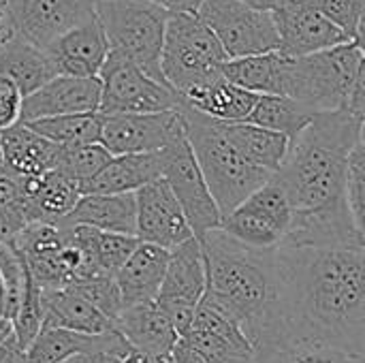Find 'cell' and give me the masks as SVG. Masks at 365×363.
<instances>
[{"label": "cell", "mask_w": 365, "mask_h": 363, "mask_svg": "<svg viewBox=\"0 0 365 363\" xmlns=\"http://www.w3.org/2000/svg\"><path fill=\"white\" fill-rule=\"evenodd\" d=\"M11 32H13V30L9 28L6 19H0V43H2V41H4V39H6V36L11 34Z\"/></svg>", "instance_id": "48"}, {"label": "cell", "mask_w": 365, "mask_h": 363, "mask_svg": "<svg viewBox=\"0 0 365 363\" xmlns=\"http://www.w3.org/2000/svg\"><path fill=\"white\" fill-rule=\"evenodd\" d=\"M111 158L109 150L101 143H77V145H60V156L56 169L66 178L75 180L79 188L88 184Z\"/></svg>", "instance_id": "33"}, {"label": "cell", "mask_w": 365, "mask_h": 363, "mask_svg": "<svg viewBox=\"0 0 365 363\" xmlns=\"http://www.w3.org/2000/svg\"><path fill=\"white\" fill-rule=\"evenodd\" d=\"M0 237H9L6 231H4V227H2V223H0Z\"/></svg>", "instance_id": "51"}, {"label": "cell", "mask_w": 365, "mask_h": 363, "mask_svg": "<svg viewBox=\"0 0 365 363\" xmlns=\"http://www.w3.org/2000/svg\"><path fill=\"white\" fill-rule=\"evenodd\" d=\"M278 51L289 58L329 49L349 39L321 9V0H282L272 9Z\"/></svg>", "instance_id": "13"}, {"label": "cell", "mask_w": 365, "mask_h": 363, "mask_svg": "<svg viewBox=\"0 0 365 363\" xmlns=\"http://www.w3.org/2000/svg\"><path fill=\"white\" fill-rule=\"evenodd\" d=\"M34 133L43 135L45 139L58 145H77V143H94L101 137L103 113L88 111V113H68V116H51L24 122Z\"/></svg>", "instance_id": "32"}, {"label": "cell", "mask_w": 365, "mask_h": 363, "mask_svg": "<svg viewBox=\"0 0 365 363\" xmlns=\"http://www.w3.org/2000/svg\"><path fill=\"white\" fill-rule=\"evenodd\" d=\"M6 2L9 0H0V19H4V15H6Z\"/></svg>", "instance_id": "49"}, {"label": "cell", "mask_w": 365, "mask_h": 363, "mask_svg": "<svg viewBox=\"0 0 365 363\" xmlns=\"http://www.w3.org/2000/svg\"><path fill=\"white\" fill-rule=\"evenodd\" d=\"M364 73L365 53L359 39L297 58L287 56L282 96H291L314 111L344 109Z\"/></svg>", "instance_id": "5"}, {"label": "cell", "mask_w": 365, "mask_h": 363, "mask_svg": "<svg viewBox=\"0 0 365 363\" xmlns=\"http://www.w3.org/2000/svg\"><path fill=\"white\" fill-rule=\"evenodd\" d=\"M199 242L205 265L201 304L237 323L257 359L284 347L276 248H252L222 229Z\"/></svg>", "instance_id": "2"}, {"label": "cell", "mask_w": 365, "mask_h": 363, "mask_svg": "<svg viewBox=\"0 0 365 363\" xmlns=\"http://www.w3.org/2000/svg\"><path fill=\"white\" fill-rule=\"evenodd\" d=\"M184 133L180 107L156 113H103L98 141L109 154L160 152Z\"/></svg>", "instance_id": "14"}, {"label": "cell", "mask_w": 365, "mask_h": 363, "mask_svg": "<svg viewBox=\"0 0 365 363\" xmlns=\"http://www.w3.org/2000/svg\"><path fill=\"white\" fill-rule=\"evenodd\" d=\"M205 291V265L201 242L192 235L169 250L165 278L160 282L156 304L169 315L178 334L182 336L197 312Z\"/></svg>", "instance_id": "12"}, {"label": "cell", "mask_w": 365, "mask_h": 363, "mask_svg": "<svg viewBox=\"0 0 365 363\" xmlns=\"http://www.w3.org/2000/svg\"><path fill=\"white\" fill-rule=\"evenodd\" d=\"M0 312L9 317V312H6V287H4L2 274H0ZM9 319H11V317H9Z\"/></svg>", "instance_id": "47"}, {"label": "cell", "mask_w": 365, "mask_h": 363, "mask_svg": "<svg viewBox=\"0 0 365 363\" xmlns=\"http://www.w3.org/2000/svg\"><path fill=\"white\" fill-rule=\"evenodd\" d=\"M120 363H163V359L143 355V353H139V351H128V353L122 357V362Z\"/></svg>", "instance_id": "44"}, {"label": "cell", "mask_w": 365, "mask_h": 363, "mask_svg": "<svg viewBox=\"0 0 365 363\" xmlns=\"http://www.w3.org/2000/svg\"><path fill=\"white\" fill-rule=\"evenodd\" d=\"M79 351H111L118 355H126L130 347L120 332L90 336L60 327H41L26 349L24 363H60Z\"/></svg>", "instance_id": "22"}, {"label": "cell", "mask_w": 365, "mask_h": 363, "mask_svg": "<svg viewBox=\"0 0 365 363\" xmlns=\"http://www.w3.org/2000/svg\"><path fill=\"white\" fill-rule=\"evenodd\" d=\"M255 92H248L231 81H227L225 77L210 81L201 88H192L188 90L180 101L188 107H192L195 111L218 120V122H242L248 118V113L252 111L255 103H257Z\"/></svg>", "instance_id": "28"}, {"label": "cell", "mask_w": 365, "mask_h": 363, "mask_svg": "<svg viewBox=\"0 0 365 363\" xmlns=\"http://www.w3.org/2000/svg\"><path fill=\"white\" fill-rule=\"evenodd\" d=\"M101 105V81L98 77H71L53 75L34 92L21 101V122L98 111Z\"/></svg>", "instance_id": "17"}, {"label": "cell", "mask_w": 365, "mask_h": 363, "mask_svg": "<svg viewBox=\"0 0 365 363\" xmlns=\"http://www.w3.org/2000/svg\"><path fill=\"white\" fill-rule=\"evenodd\" d=\"M0 223L9 237L30 223L21 175L9 169L0 171Z\"/></svg>", "instance_id": "35"}, {"label": "cell", "mask_w": 365, "mask_h": 363, "mask_svg": "<svg viewBox=\"0 0 365 363\" xmlns=\"http://www.w3.org/2000/svg\"><path fill=\"white\" fill-rule=\"evenodd\" d=\"M225 135L240 150V154L269 173H276L289 152V139L282 133L263 128L252 122H222Z\"/></svg>", "instance_id": "30"}, {"label": "cell", "mask_w": 365, "mask_h": 363, "mask_svg": "<svg viewBox=\"0 0 365 363\" xmlns=\"http://www.w3.org/2000/svg\"><path fill=\"white\" fill-rule=\"evenodd\" d=\"M0 75L15 81V86L26 96L49 81L56 71L45 49L11 32L0 43Z\"/></svg>", "instance_id": "27"}, {"label": "cell", "mask_w": 365, "mask_h": 363, "mask_svg": "<svg viewBox=\"0 0 365 363\" xmlns=\"http://www.w3.org/2000/svg\"><path fill=\"white\" fill-rule=\"evenodd\" d=\"M24 94L9 77L0 75V131L21 122Z\"/></svg>", "instance_id": "40"}, {"label": "cell", "mask_w": 365, "mask_h": 363, "mask_svg": "<svg viewBox=\"0 0 365 363\" xmlns=\"http://www.w3.org/2000/svg\"><path fill=\"white\" fill-rule=\"evenodd\" d=\"M257 363H364V357L349 355L321 342H291L257 359Z\"/></svg>", "instance_id": "34"}, {"label": "cell", "mask_w": 365, "mask_h": 363, "mask_svg": "<svg viewBox=\"0 0 365 363\" xmlns=\"http://www.w3.org/2000/svg\"><path fill=\"white\" fill-rule=\"evenodd\" d=\"M344 199L353 214V220L359 229H364L365 214V143L364 137L353 145L346 163V178H344Z\"/></svg>", "instance_id": "37"}, {"label": "cell", "mask_w": 365, "mask_h": 363, "mask_svg": "<svg viewBox=\"0 0 365 363\" xmlns=\"http://www.w3.org/2000/svg\"><path fill=\"white\" fill-rule=\"evenodd\" d=\"M135 193H86L60 225H86L98 231L135 235Z\"/></svg>", "instance_id": "23"}, {"label": "cell", "mask_w": 365, "mask_h": 363, "mask_svg": "<svg viewBox=\"0 0 365 363\" xmlns=\"http://www.w3.org/2000/svg\"><path fill=\"white\" fill-rule=\"evenodd\" d=\"M135 237L139 242L171 250L192 237L190 225L163 178L135 190Z\"/></svg>", "instance_id": "16"}, {"label": "cell", "mask_w": 365, "mask_h": 363, "mask_svg": "<svg viewBox=\"0 0 365 363\" xmlns=\"http://www.w3.org/2000/svg\"><path fill=\"white\" fill-rule=\"evenodd\" d=\"M163 178V150L143 154H111L107 165L81 186L86 193H135Z\"/></svg>", "instance_id": "25"}, {"label": "cell", "mask_w": 365, "mask_h": 363, "mask_svg": "<svg viewBox=\"0 0 365 363\" xmlns=\"http://www.w3.org/2000/svg\"><path fill=\"white\" fill-rule=\"evenodd\" d=\"M242 2H246V4H250V6H255V9H263V11H272L278 2H282V0H242Z\"/></svg>", "instance_id": "45"}, {"label": "cell", "mask_w": 365, "mask_h": 363, "mask_svg": "<svg viewBox=\"0 0 365 363\" xmlns=\"http://www.w3.org/2000/svg\"><path fill=\"white\" fill-rule=\"evenodd\" d=\"M124 355L111 351H79L60 363H120Z\"/></svg>", "instance_id": "41"}, {"label": "cell", "mask_w": 365, "mask_h": 363, "mask_svg": "<svg viewBox=\"0 0 365 363\" xmlns=\"http://www.w3.org/2000/svg\"><path fill=\"white\" fill-rule=\"evenodd\" d=\"M227 53L197 13H169L160 49V73L182 98L188 90L222 77Z\"/></svg>", "instance_id": "6"}, {"label": "cell", "mask_w": 365, "mask_h": 363, "mask_svg": "<svg viewBox=\"0 0 365 363\" xmlns=\"http://www.w3.org/2000/svg\"><path fill=\"white\" fill-rule=\"evenodd\" d=\"M6 167H4V160H2V150H0V171H4Z\"/></svg>", "instance_id": "50"}, {"label": "cell", "mask_w": 365, "mask_h": 363, "mask_svg": "<svg viewBox=\"0 0 365 363\" xmlns=\"http://www.w3.org/2000/svg\"><path fill=\"white\" fill-rule=\"evenodd\" d=\"M163 180L178 199L197 240H201L207 231L220 227V210L195 160L186 133H182L163 150Z\"/></svg>", "instance_id": "11"}, {"label": "cell", "mask_w": 365, "mask_h": 363, "mask_svg": "<svg viewBox=\"0 0 365 363\" xmlns=\"http://www.w3.org/2000/svg\"><path fill=\"white\" fill-rule=\"evenodd\" d=\"M184 133L205 184L225 218L248 195L263 186L272 173L248 163L222 131V122L212 120L192 107L180 103Z\"/></svg>", "instance_id": "4"}, {"label": "cell", "mask_w": 365, "mask_h": 363, "mask_svg": "<svg viewBox=\"0 0 365 363\" xmlns=\"http://www.w3.org/2000/svg\"><path fill=\"white\" fill-rule=\"evenodd\" d=\"M21 186L30 223H58L75 208L81 197L79 184L58 169H51L43 175H21Z\"/></svg>", "instance_id": "26"}, {"label": "cell", "mask_w": 365, "mask_h": 363, "mask_svg": "<svg viewBox=\"0 0 365 363\" xmlns=\"http://www.w3.org/2000/svg\"><path fill=\"white\" fill-rule=\"evenodd\" d=\"M284 344L365 353V244L276 248Z\"/></svg>", "instance_id": "1"}, {"label": "cell", "mask_w": 365, "mask_h": 363, "mask_svg": "<svg viewBox=\"0 0 365 363\" xmlns=\"http://www.w3.org/2000/svg\"><path fill=\"white\" fill-rule=\"evenodd\" d=\"M24 357L26 349L19 344L13 332L4 340H0V363H24Z\"/></svg>", "instance_id": "42"}, {"label": "cell", "mask_w": 365, "mask_h": 363, "mask_svg": "<svg viewBox=\"0 0 365 363\" xmlns=\"http://www.w3.org/2000/svg\"><path fill=\"white\" fill-rule=\"evenodd\" d=\"M41 291V327H60L77 334L118 332L113 321L105 317L86 295L73 287L38 289Z\"/></svg>", "instance_id": "20"}, {"label": "cell", "mask_w": 365, "mask_h": 363, "mask_svg": "<svg viewBox=\"0 0 365 363\" xmlns=\"http://www.w3.org/2000/svg\"><path fill=\"white\" fill-rule=\"evenodd\" d=\"M98 111L111 113H156L180 107V96L163 81L143 73L122 53L109 51L101 71Z\"/></svg>", "instance_id": "8"}, {"label": "cell", "mask_w": 365, "mask_h": 363, "mask_svg": "<svg viewBox=\"0 0 365 363\" xmlns=\"http://www.w3.org/2000/svg\"><path fill=\"white\" fill-rule=\"evenodd\" d=\"M45 53L56 75L96 77L109 53V43L98 17L92 15L90 19L56 36L45 47Z\"/></svg>", "instance_id": "18"}, {"label": "cell", "mask_w": 365, "mask_h": 363, "mask_svg": "<svg viewBox=\"0 0 365 363\" xmlns=\"http://www.w3.org/2000/svg\"><path fill=\"white\" fill-rule=\"evenodd\" d=\"M197 15L212 30L227 58H242L278 49L272 11L242 0H203Z\"/></svg>", "instance_id": "9"}, {"label": "cell", "mask_w": 365, "mask_h": 363, "mask_svg": "<svg viewBox=\"0 0 365 363\" xmlns=\"http://www.w3.org/2000/svg\"><path fill=\"white\" fill-rule=\"evenodd\" d=\"M11 332H13V321L6 315L0 312V340H4Z\"/></svg>", "instance_id": "46"}, {"label": "cell", "mask_w": 365, "mask_h": 363, "mask_svg": "<svg viewBox=\"0 0 365 363\" xmlns=\"http://www.w3.org/2000/svg\"><path fill=\"white\" fill-rule=\"evenodd\" d=\"M115 329L122 334L130 351L156 359H165L180 338L169 315L156 304V300L124 308L118 317Z\"/></svg>", "instance_id": "19"}, {"label": "cell", "mask_w": 365, "mask_h": 363, "mask_svg": "<svg viewBox=\"0 0 365 363\" xmlns=\"http://www.w3.org/2000/svg\"><path fill=\"white\" fill-rule=\"evenodd\" d=\"M314 113H317L314 109H310L308 105H304L291 96L259 94L252 111L246 118V122H252V124H259L263 128L282 133L291 141L302 133V128L312 120Z\"/></svg>", "instance_id": "31"}, {"label": "cell", "mask_w": 365, "mask_h": 363, "mask_svg": "<svg viewBox=\"0 0 365 363\" xmlns=\"http://www.w3.org/2000/svg\"><path fill=\"white\" fill-rule=\"evenodd\" d=\"M0 150L4 167L17 175H43L58 165L60 145L17 122L0 131Z\"/></svg>", "instance_id": "24"}, {"label": "cell", "mask_w": 365, "mask_h": 363, "mask_svg": "<svg viewBox=\"0 0 365 363\" xmlns=\"http://www.w3.org/2000/svg\"><path fill=\"white\" fill-rule=\"evenodd\" d=\"M96 17L109 51L122 53L150 77L167 83L160 73V49L169 13L150 0H96Z\"/></svg>", "instance_id": "7"}, {"label": "cell", "mask_w": 365, "mask_h": 363, "mask_svg": "<svg viewBox=\"0 0 365 363\" xmlns=\"http://www.w3.org/2000/svg\"><path fill=\"white\" fill-rule=\"evenodd\" d=\"M11 321H13L15 338L19 340L24 349H28V344L34 340V336L41 329V291L30 274H26L24 291H21L19 304Z\"/></svg>", "instance_id": "36"}, {"label": "cell", "mask_w": 365, "mask_h": 363, "mask_svg": "<svg viewBox=\"0 0 365 363\" xmlns=\"http://www.w3.org/2000/svg\"><path fill=\"white\" fill-rule=\"evenodd\" d=\"M92 15H96V0H9L4 19L13 34L45 49Z\"/></svg>", "instance_id": "15"}, {"label": "cell", "mask_w": 365, "mask_h": 363, "mask_svg": "<svg viewBox=\"0 0 365 363\" xmlns=\"http://www.w3.org/2000/svg\"><path fill=\"white\" fill-rule=\"evenodd\" d=\"M169 250L156 244L139 242L128 259L120 265L113 280L120 291L122 310L156 300L165 278Z\"/></svg>", "instance_id": "21"}, {"label": "cell", "mask_w": 365, "mask_h": 363, "mask_svg": "<svg viewBox=\"0 0 365 363\" xmlns=\"http://www.w3.org/2000/svg\"><path fill=\"white\" fill-rule=\"evenodd\" d=\"M163 6L167 13H197L203 0H150Z\"/></svg>", "instance_id": "43"}, {"label": "cell", "mask_w": 365, "mask_h": 363, "mask_svg": "<svg viewBox=\"0 0 365 363\" xmlns=\"http://www.w3.org/2000/svg\"><path fill=\"white\" fill-rule=\"evenodd\" d=\"M321 9L349 39L361 41L365 0H321Z\"/></svg>", "instance_id": "39"}, {"label": "cell", "mask_w": 365, "mask_h": 363, "mask_svg": "<svg viewBox=\"0 0 365 363\" xmlns=\"http://www.w3.org/2000/svg\"><path fill=\"white\" fill-rule=\"evenodd\" d=\"M364 120L349 109L317 111L289 141V152L274 178L287 190L293 210L346 203V163L353 145L364 137Z\"/></svg>", "instance_id": "3"}, {"label": "cell", "mask_w": 365, "mask_h": 363, "mask_svg": "<svg viewBox=\"0 0 365 363\" xmlns=\"http://www.w3.org/2000/svg\"><path fill=\"white\" fill-rule=\"evenodd\" d=\"M291 214L287 190L272 173L263 186L220 220L218 229L252 248H278L291 225Z\"/></svg>", "instance_id": "10"}, {"label": "cell", "mask_w": 365, "mask_h": 363, "mask_svg": "<svg viewBox=\"0 0 365 363\" xmlns=\"http://www.w3.org/2000/svg\"><path fill=\"white\" fill-rule=\"evenodd\" d=\"M71 287L77 289L81 295H86L105 317L113 321V325L118 323V317L122 312V300H120V291H118L113 276H94V278L75 282Z\"/></svg>", "instance_id": "38"}, {"label": "cell", "mask_w": 365, "mask_h": 363, "mask_svg": "<svg viewBox=\"0 0 365 363\" xmlns=\"http://www.w3.org/2000/svg\"><path fill=\"white\" fill-rule=\"evenodd\" d=\"M287 56L278 49L242 58H227L222 77L255 94H282Z\"/></svg>", "instance_id": "29"}]
</instances>
